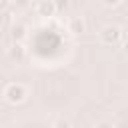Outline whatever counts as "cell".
I'll use <instances>...</instances> for the list:
<instances>
[{"instance_id": "1", "label": "cell", "mask_w": 128, "mask_h": 128, "mask_svg": "<svg viewBox=\"0 0 128 128\" xmlns=\"http://www.w3.org/2000/svg\"><path fill=\"white\" fill-rule=\"evenodd\" d=\"M26 96H28V90H26V86L20 84V82H8V84L4 86V90H2V98H4L8 104H12V106L22 104V102L26 100Z\"/></svg>"}, {"instance_id": "2", "label": "cell", "mask_w": 128, "mask_h": 128, "mask_svg": "<svg viewBox=\"0 0 128 128\" xmlns=\"http://www.w3.org/2000/svg\"><path fill=\"white\" fill-rule=\"evenodd\" d=\"M120 38H122V28L116 24H108L100 30V40L104 44H116Z\"/></svg>"}, {"instance_id": "6", "label": "cell", "mask_w": 128, "mask_h": 128, "mask_svg": "<svg viewBox=\"0 0 128 128\" xmlns=\"http://www.w3.org/2000/svg\"><path fill=\"white\" fill-rule=\"evenodd\" d=\"M10 36H12L14 42H22V40L26 38V26H24L22 22L12 24V28H10Z\"/></svg>"}, {"instance_id": "7", "label": "cell", "mask_w": 128, "mask_h": 128, "mask_svg": "<svg viewBox=\"0 0 128 128\" xmlns=\"http://www.w3.org/2000/svg\"><path fill=\"white\" fill-rule=\"evenodd\" d=\"M52 128H72V122L66 120V118H58V120L52 124Z\"/></svg>"}, {"instance_id": "8", "label": "cell", "mask_w": 128, "mask_h": 128, "mask_svg": "<svg viewBox=\"0 0 128 128\" xmlns=\"http://www.w3.org/2000/svg\"><path fill=\"white\" fill-rule=\"evenodd\" d=\"M106 8H114V6H118V4H122V0H100Z\"/></svg>"}, {"instance_id": "10", "label": "cell", "mask_w": 128, "mask_h": 128, "mask_svg": "<svg viewBox=\"0 0 128 128\" xmlns=\"http://www.w3.org/2000/svg\"><path fill=\"white\" fill-rule=\"evenodd\" d=\"M8 24H10V10H4V16H2V26H4V28H8Z\"/></svg>"}, {"instance_id": "4", "label": "cell", "mask_w": 128, "mask_h": 128, "mask_svg": "<svg viewBox=\"0 0 128 128\" xmlns=\"http://www.w3.org/2000/svg\"><path fill=\"white\" fill-rule=\"evenodd\" d=\"M8 58H10L12 62H16V64L24 62V58H26V48L22 46V42H12V44L8 46Z\"/></svg>"}, {"instance_id": "3", "label": "cell", "mask_w": 128, "mask_h": 128, "mask_svg": "<svg viewBox=\"0 0 128 128\" xmlns=\"http://www.w3.org/2000/svg\"><path fill=\"white\" fill-rule=\"evenodd\" d=\"M34 10H36V14H38L40 18H52V16H56V12H58V4H56L54 0H40Z\"/></svg>"}, {"instance_id": "9", "label": "cell", "mask_w": 128, "mask_h": 128, "mask_svg": "<svg viewBox=\"0 0 128 128\" xmlns=\"http://www.w3.org/2000/svg\"><path fill=\"white\" fill-rule=\"evenodd\" d=\"M94 128H114V124L112 122H108V120H100V122H96V126Z\"/></svg>"}, {"instance_id": "5", "label": "cell", "mask_w": 128, "mask_h": 128, "mask_svg": "<svg viewBox=\"0 0 128 128\" xmlns=\"http://www.w3.org/2000/svg\"><path fill=\"white\" fill-rule=\"evenodd\" d=\"M68 32H72L74 36H80L86 32V20L82 16H72L68 20Z\"/></svg>"}, {"instance_id": "11", "label": "cell", "mask_w": 128, "mask_h": 128, "mask_svg": "<svg viewBox=\"0 0 128 128\" xmlns=\"http://www.w3.org/2000/svg\"><path fill=\"white\" fill-rule=\"evenodd\" d=\"M124 52H126V56H128V38H126V42H124Z\"/></svg>"}]
</instances>
